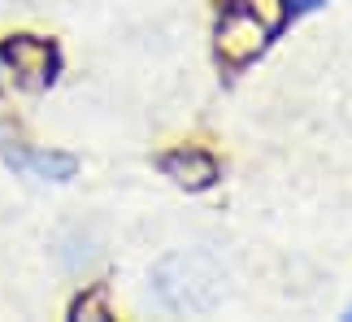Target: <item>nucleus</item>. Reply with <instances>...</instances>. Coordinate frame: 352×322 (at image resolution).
I'll use <instances>...</instances> for the list:
<instances>
[{"label":"nucleus","instance_id":"f03ea898","mask_svg":"<svg viewBox=\"0 0 352 322\" xmlns=\"http://www.w3.org/2000/svg\"><path fill=\"white\" fill-rule=\"evenodd\" d=\"M287 13V0H235L226 9V18L218 26V52L222 61L243 65L265 48V39L274 35V26Z\"/></svg>","mask_w":352,"mask_h":322},{"label":"nucleus","instance_id":"20e7f679","mask_svg":"<svg viewBox=\"0 0 352 322\" xmlns=\"http://www.w3.org/2000/svg\"><path fill=\"white\" fill-rule=\"evenodd\" d=\"M9 65L18 70L22 78H31V83H48L52 78V65H57V52L48 44H39V39H13L5 48Z\"/></svg>","mask_w":352,"mask_h":322},{"label":"nucleus","instance_id":"7ed1b4c3","mask_svg":"<svg viewBox=\"0 0 352 322\" xmlns=\"http://www.w3.org/2000/svg\"><path fill=\"white\" fill-rule=\"evenodd\" d=\"M161 170H166L174 183H183V187H209L213 179H218V161H213L209 153H200V149H179V153L161 157Z\"/></svg>","mask_w":352,"mask_h":322},{"label":"nucleus","instance_id":"423d86ee","mask_svg":"<svg viewBox=\"0 0 352 322\" xmlns=\"http://www.w3.org/2000/svg\"><path fill=\"white\" fill-rule=\"evenodd\" d=\"M314 5H318V0H287V9H292V13H296V9H314Z\"/></svg>","mask_w":352,"mask_h":322},{"label":"nucleus","instance_id":"39448f33","mask_svg":"<svg viewBox=\"0 0 352 322\" xmlns=\"http://www.w3.org/2000/svg\"><path fill=\"white\" fill-rule=\"evenodd\" d=\"M9 161L18 170L35 174V179H70L74 174V157H65V153H22V149H13Z\"/></svg>","mask_w":352,"mask_h":322},{"label":"nucleus","instance_id":"0eeeda50","mask_svg":"<svg viewBox=\"0 0 352 322\" xmlns=\"http://www.w3.org/2000/svg\"><path fill=\"white\" fill-rule=\"evenodd\" d=\"M348 318H352V310H348Z\"/></svg>","mask_w":352,"mask_h":322},{"label":"nucleus","instance_id":"f257e3e1","mask_svg":"<svg viewBox=\"0 0 352 322\" xmlns=\"http://www.w3.org/2000/svg\"><path fill=\"white\" fill-rule=\"evenodd\" d=\"M157 297L166 310H179V314H200L209 305H218L222 297V270L213 266L209 257H170L166 266L157 270Z\"/></svg>","mask_w":352,"mask_h":322}]
</instances>
